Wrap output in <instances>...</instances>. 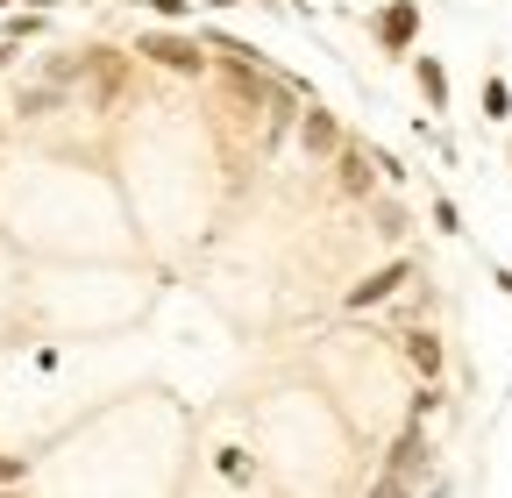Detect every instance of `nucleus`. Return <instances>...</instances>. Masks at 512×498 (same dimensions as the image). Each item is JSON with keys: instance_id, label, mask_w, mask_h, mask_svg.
Instances as JSON below:
<instances>
[{"instance_id": "17", "label": "nucleus", "mask_w": 512, "mask_h": 498, "mask_svg": "<svg viewBox=\"0 0 512 498\" xmlns=\"http://www.w3.org/2000/svg\"><path fill=\"white\" fill-rule=\"evenodd\" d=\"M0 498H22V491H0Z\"/></svg>"}, {"instance_id": "9", "label": "nucleus", "mask_w": 512, "mask_h": 498, "mask_svg": "<svg viewBox=\"0 0 512 498\" xmlns=\"http://www.w3.org/2000/svg\"><path fill=\"white\" fill-rule=\"evenodd\" d=\"M57 100H64V93H57V86H29V93H22V100H15V114H29V121H36V114H50V107H57Z\"/></svg>"}, {"instance_id": "5", "label": "nucleus", "mask_w": 512, "mask_h": 498, "mask_svg": "<svg viewBox=\"0 0 512 498\" xmlns=\"http://www.w3.org/2000/svg\"><path fill=\"white\" fill-rule=\"evenodd\" d=\"M406 278H413V264H406V257H399V264H384V271H370L363 285H349V306H356V314H363V306H384Z\"/></svg>"}, {"instance_id": "8", "label": "nucleus", "mask_w": 512, "mask_h": 498, "mask_svg": "<svg viewBox=\"0 0 512 498\" xmlns=\"http://www.w3.org/2000/svg\"><path fill=\"white\" fill-rule=\"evenodd\" d=\"M335 164H342V193H349V200H363V193H370V171H363V150H349V143H342V150H335Z\"/></svg>"}, {"instance_id": "10", "label": "nucleus", "mask_w": 512, "mask_h": 498, "mask_svg": "<svg viewBox=\"0 0 512 498\" xmlns=\"http://www.w3.org/2000/svg\"><path fill=\"white\" fill-rule=\"evenodd\" d=\"M484 114H491V121L512 114V86H505V79H484Z\"/></svg>"}, {"instance_id": "15", "label": "nucleus", "mask_w": 512, "mask_h": 498, "mask_svg": "<svg viewBox=\"0 0 512 498\" xmlns=\"http://www.w3.org/2000/svg\"><path fill=\"white\" fill-rule=\"evenodd\" d=\"M8 57H15V43H0V72H8Z\"/></svg>"}, {"instance_id": "12", "label": "nucleus", "mask_w": 512, "mask_h": 498, "mask_svg": "<svg viewBox=\"0 0 512 498\" xmlns=\"http://www.w3.org/2000/svg\"><path fill=\"white\" fill-rule=\"evenodd\" d=\"M363 498H420L413 484H399V477H370V491Z\"/></svg>"}, {"instance_id": "2", "label": "nucleus", "mask_w": 512, "mask_h": 498, "mask_svg": "<svg viewBox=\"0 0 512 498\" xmlns=\"http://www.w3.org/2000/svg\"><path fill=\"white\" fill-rule=\"evenodd\" d=\"M434 470V449H427V427H406L392 449H384V470L377 477H399V484H413V477H427Z\"/></svg>"}, {"instance_id": "1", "label": "nucleus", "mask_w": 512, "mask_h": 498, "mask_svg": "<svg viewBox=\"0 0 512 498\" xmlns=\"http://www.w3.org/2000/svg\"><path fill=\"white\" fill-rule=\"evenodd\" d=\"M136 50H143V57H157L164 72H185V79H200V72H207L200 43H192V36H171V29H150V36H136Z\"/></svg>"}, {"instance_id": "7", "label": "nucleus", "mask_w": 512, "mask_h": 498, "mask_svg": "<svg viewBox=\"0 0 512 498\" xmlns=\"http://www.w3.org/2000/svg\"><path fill=\"white\" fill-rule=\"evenodd\" d=\"M413 72H420V93H427V107L441 114V107H448V72H441V57H413Z\"/></svg>"}, {"instance_id": "16", "label": "nucleus", "mask_w": 512, "mask_h": 498, "mask_svg": "<svg viewBox=\"0 0 512 498\" xmlns=\"http://www.w3.org/2000/svg\"><path fill=\"white\" fill-rule=\"evenodd\" d=\"M207 8H235V0H207Z\"/></svg>"}, {"instance_id": "14", "label": "nucleus", "mask_w": 512, "mask_h": 498, "mask_svg": "<svg viewBox=\"0 0 512 498\" xmlns=\"http://www.w3.org/2000/svg\"><path fill=\"white\" fill-rule=\"evenodd\" d=\"M0 8H29V15H43V8H50V0H0Z\"/></svg>"}, {"instance_id": "6", "label": "nucleus", "mask_w": 512, "mask_h": 498, "mask_svg": "<svg viewBox=\"0 0 512 498\" xmlns=\"http://www.w3.org/2000/svg\"><path fill=\"white\" fill-rule=\"evenodd\" d=\"M406 363L434 385V378H441V335H434V328H406Z\"/></svg>"}, {"instance_id": "13", "label": "nucleus", "mask_w": 512, "mask_h": 498, "mask_svg": "<svg viewBox=\"0 0 512 498\" xmlns=\"http://www.w3.org/2000/svg\"><path fill=\"white\" fill-rule=\"evenodd\" d=\"M150 8H157V15H164V22H178V15H185V8H192V0H150Z\"/></svg>"}, {"instance_id": "11", "label": "nucleus", "mask_w": 512, "mask_h": 498, "mask_svg": "<svg viewBox=\"0 0 512 498\" xmlns=\"http://www.w3.org/2000/svg\"><path fill=\"white\" fill-rule=\"evenodd\" d=\"M434 413H441V385H420V392H413V427L434 420Z\"/></svg>"}, {"instance_id": "3", "label": "nucleus", "mask_w": 512, "mask_h": 498, "mask_svg": "<svg viewBox=\"0 0 512 498\" xmlns=\"http://www.w3.org/2000/svg\"><path fill=\"white\" fill-rule=\"evenodd\" d=\"M413 36H420V0H392V8L377 15V43L392 50V57H406Z\"/></svg>"}, {"instance_id": "4", "label": "nucleus", "mask_w": 512, "mask_h": 498, "mask_svg": "<svg viewBox=\"0 0 512 498\" xmlns=\"http://www.w3.org/2000/svg\"><path fill=\"white\" fill-rule=\"evenodd\" d=\"M299 150H306V157H335V150H342V121H335L328 107H306V114H299Z\"/></svg>"}]
</instances>
